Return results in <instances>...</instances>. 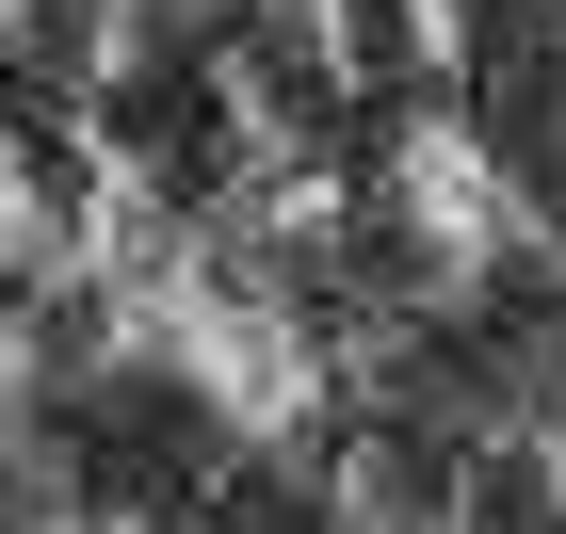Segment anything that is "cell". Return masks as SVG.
I'll return each instance as SVG.
<instances>
[{"label": "cell", "instance_id": "cell-2", "mask_svg": "<svg viewBox=\"0 0 566 534\" xmlns=\"http://www.w3.org/2000/svg\"><path fill=\"white\" fill-rule=\"evenodd\" d=\"M49 243H65V227H49V178L0 146V275H49Z\"/></svg>", "mask_w": 566, "mask_h": 534}, {"label": "cell", "instance_id": "cell-1", "mask_svg": "<svg viewBox=\"0 0 566 534\" xmlns=\"http://www.w3.org/2000/svg\"><path fill=\"white\" fill-rule=\"evenodd\" d=\"M389 211H405V243H421V292H437V308H470L485 275L534 243V211L502 195V163H485L453 114H405V146H389Z\"/></svg>", "mask_w": 566, "mask_h": 534}]
</instances>
